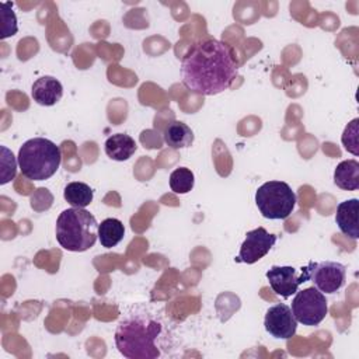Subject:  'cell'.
Returning a JSON list of instances; mask_svg holds the SVG:
<instances>
[{
	"label": "cell",
	"mask_w": 359,
	"mask_h": 359,
	"mask_svg": "<svg viewBox=\"0 0 359 359\" xmlns=\"http://www.w3.org/2000/svg\"><path fill=\"white\" fill-rule=\"evenodd\" d=\"M358 136H359V118L352 119L344 129L342 133V144L345 147V150H348L349 153H352L353 156L359 154V142H358Z\"/></svg>",
	"instance_id": "obj_19"
},
{
	"label": "cell",
	"mask_w": 359,
	"mask_h": 359,
	"mask_svg": "<svg viewBox=\"0 0 359 359\" xmlns=\"http://www.w3.org/2000/svg\"><path fill=\"white\" fill-rule=\"evenodd\" d=\"M114 339L128 359H157L171 346L172 331L163 314L136 306L119 320Z\"/></svg>",
	"instance_id": "obj_2"
},
{
	"label": "cell",
	"mask_w": 359,
	"mask_h": 359,
	"mask_svg": "<svg viewBox=\"0 0 359 359\" xmlns=\"http://www.w3.org/2000/svg\"><path fill=\"white\" fill-rule=\"evenodd\" d=\"M93 196H94V192L90 188V185L80 181L69 182L63 191V198L69 205H72V208L84 209L93 202Z\"/></svg>",
	"instance_id": "obj_17"
},
{
	"label": "cell",
	"mask_w": 359,
	"mask_h": 359,
	"mask_svg": "<svg viewBox=\"0 0 359 359\" xmlns=\"http://www.w3.org/2000/svg\"><path fill=\"white\" fill-rule=\"evenodd\" d=\"M238 74L233 48L219 39L195 42L181 60L184 86L201 95H216L230 88Z\"/></svg>",
	"instance_id": "obj_1"
},
{
	"label": "cell",
	"mask_w": 359,
	"mask_h": 359,
	"mask_svg": "<svg viewBox=\"0 0 359 359\" xmlns=\"http://www.w3.org/2000/svg\"><path fill=\"white\" fill-rule=\"evenodd\" d=\"M21 174L32 181L50 178L59 168L62 153L59 146L45 137H32L22 143L18 150Z\"/></svg>",
	"instance_id": "obj_4"
},
{
	"label": "cell",
	"mask_w": 359,
	"mask_h": 359,
	"mask_svg": "<svg viewBox=\"0 0 359 359\" xmlns=\"http://www.w3.org/2000/svg\"><path fill=\"white\" fill-rule=\"evenodd\" d=\"M327 299L316 286L297 290L292 300V313L297 323L313 327L318 325L328 313Z\"/></svg>",
	"instance_id": "obj_6"
},
{
	"label": "cell",
	"mask_w": 359,
	"mask_h": 359,
	"mask_svg": "<svg viewBox=\"0 0 359 359\" xmlns=\"http://www.w3.org/2000/svg\"><path fill=\"white\" fill-rule=\"evenodd\" d=\"M346 278V269L341 262L335 261H323L314 262L311 269L310 280H313L314 286L327 294L338 292Z\"/></svg>",
	"instance_id": "obj_10"
},
{
	"label": "cell",
	"mask_w": 359,
	"mask_h": 359,
	"mask_svg": "<svg viewBox=\"0 0 359 359\" xmlns=\"http://www.w3.org/2000/svg\"><path fill=\"white\" fill-rule=\"evenodd\" d=\"M0 14L3 21L1 39L15 35L18 31V25H17V17L11 8V3H0Z\"/></svg>",
	"instance_id": "obj_20"
},
{
	"label": "cell",
	"mask_w": 359,
	"mask_h": 359,
	"mask_svg": "<svg viewBox=\"0 0 359 359\" xmlns=\"http://www.w3.org/2000/svg\"><path fill=\"white\" fill-rule=\"evenodd\" d=\"M264 327L269 335L278 339H290L297 330V320L292 309L285 303L271 306L264 318Z\"/></svg>",
	"instance_id": "obj_9"
},
{
	"label": "cell",
	"mask_w": 359,
	"mask_h": 359,
	"mask_svg": "<svg viewBox=\"0 0 359 359\" xmlns=\"http://www.w3.org/2000/svg\"><path fill=\"white\" fill-rule=\"evenodd\" d=\"M255 205L265 219L282 220L293 212L296 194L283 181H266L255 192Z\"/></svg>",
	"instance_id": "obj_5"
},
{
	"label": "cell",
	"mask_w": 359,
	"mask_h": 359,
	"mask_svg": "<svg viewBox=\"0 0 359 359\" xmlns=\"http://www.w3.org/2000/svg\"><path fill=\"white\" fill-rule=\"evenodd\" d=\"M137 149L135 139L126 133H115L105 140V153L115 161L129 160Z\"/></svg>",
	"instance_id": "obj_13"
},
{
	"label": "cell",
	"mask_w": 359,
	"mask_h": 359,
	"mask_svg": "<svg viewBox=\"0 0 359 359\" xmlns=\"http://www.w3.org/2000/svg\"><path fill=\"white\" fill-rule=\"evenodd\" d=\"M195 184L194 172L187 167L175 168L170 174V188L175 194H188Z\"/></svg>",
	"instance_id": "obj_18"
},
{
	"label": "cell",
	"mask_w": 359,
	"mask_h": 359,
	"mask_svg": "<svg viewBox=\"0 0 359 359\" xmlns=\"http://www.w3.org/2000/svg\"><path fill=\"white\" fill-rule=\"evenodd\" d=\"M17 172V161L14 154L6 147L1 146V178H0V184L4 185L7 184L10 180H13L15 177Z\"/></svg>",
	"instance_id": "obj_21"
},
{
	"label": "cell",
	"mask_w": 359,
	"mask_h": 359,
	"mask_svg": "<svg viewBox=\"0 0 359 359\" xmlns=\"http://www.w3.org/2000/svg\"><path fill=\"white\" fill-rule=\"evenodd\" d=\"M314 262L310 261L306 266L296 269L294 266H279L273 265L266 271V279L269 282L271 289L280 297H290L299 290V286L304 282L310 280L311 269Z\"/></svg>",
	"instance_id": "obj_7"
},
{
	"label": "cell",
	"mask_w": 359,
	"mask_h": 359,
	"mask_svg": "<svg viewBox=\"0 0 359 359\" xmlns=\"http://www.w3.org/2000/svg\"><path fill=\"white\" fill-rule=\"evenodd\" d=\"M334 184L345 191L359 188V163L355 158L341 161L334 170Z\"/></svg>",
	"instance_id": "obj_14"
},
{
	"label": "cell",
	"mask_w": 359,
	"mask_h": 359,
	"mask_svg": "<svg viewBox=\"0 0 359 359\" xmlns=\"http://www.w3.org/2000/svg\"><path fill=\"white\" fill-rule=\"evenodd\" d=\"M56 240L67 251L83 252L98 238V223L86 209H65L56 219Z\"/></svg>",
	"instance_id": "obj_3"
},
{
	"label": "cell",
	"mask_w": 359,
	"mask_h": 359,
	"mask_svg": "<svg viewBox=\"0 0 359 359\" xmlns=\"http://www.w3.org/2000/svg\"><path fill=\"white\" fill-rule=\"evenodd\" d=\"M164 142L171 149H185L194 143V132L187 123L172 121L164 130Z\"/></svg>",
	"instance_id": "obj_15"
},
{
	"label": "cell",
	"mask_w": 359,
	"mask_h": 359,
	"mask_svg": "<svg viewBox=\"0 0 359 359\" xmlns=\"http://www.w3.org/2000/svg\"><path fill=\"white\" fill-rule=\"evenodd\" d=\"M125 236L123 223L119 219L108 217L98 224V240L102 247L112 248L122 241Z\"/></svg>",
	"instance_id": "obj_16"
},
{
	"label": "cell",
	"mask_w": 359,
	"mask_h": 359,
	"mask_svg": "<svg viewBox=\"0 0 359 359\" xmlns=\"http://www.w3.org/2000/svg\"><path fill=\"white\" fill-rule=\"evenodd\" d=\"M276 238L278 237L275 234L268 233L264 227H257L247 231L236 259L244 264H255L271 251L276 243Z\"/></svg>",
	"instance_id": "obj_8"
},
{
	"label": "cell",
	"mask_w": 359,
	"mask_h": 359,
	"mask_svg": "<svg viewBox=\"0 0 359 359\" xmlns=\"http://www.w3.org/2000/svg\"><path fill=\"white\" fill-rule=\"evenodd\" d=\"M63 87L60 81L52 76H42L36 79L31 88L32 100L43 107H52L60 101Z\"/></svg>",
	"instance_id": "obj_11"
},
{
	"label": "cell",
	"mask_w": 359,
	"mask_h": 359,
	"mask_svg": "<svg viewBox=\"0 0 359 359\" xmlns=\"http://www.w3.org/2000/svg\"><path fill=\"white\" fill-rule=\"evenodd\" d=\"M358 210L359 201L356 198L346 199L337 206L335 223L339 230L352 240L359 238V224H358Z\"/></svg>",
	"instance_id": "obj_12"
}]
</instances>
